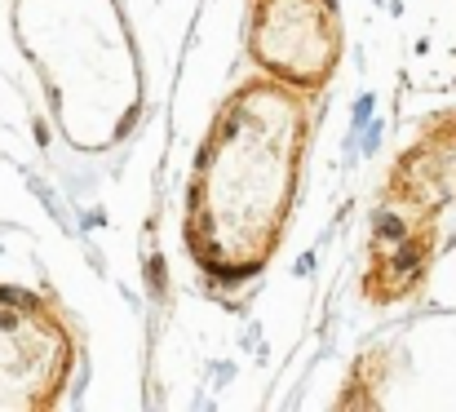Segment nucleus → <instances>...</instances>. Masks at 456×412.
<instances>
[{"label": "nucleus", "instance_id": "nucleus-2", "mask_svg": "<svg viewBox=\"0 0 456 412\" xmlns=\"http://www.w3.org/2000/svg\"><path fill=\"white\" fill-rule=\"evenodd\" d=\"M71 372V342L40 301L0 293V408H49Z\"/></svg>", "mask_w": 456, "mask_h": 412}, {"label": "nucleus", "instance_id": "nucleus-3", "mask_svg": "<svg viewBox=\"0 0 456 412\" xmlns=\"http://www.w3.org/2000/svg\"><path fill=\"white\" fill-rule=\"evenodd\" d=\"M248 49L297 89H315L337 63L332 0H248Z\"/></svg>", "mask_w": 456, "mask_h": 412}, {"label": "nucleus", "instance_id": "nucleus-1", "mask_svg": "<svg viewBox=\"0 0 456 412\" xmlns=\"http://www.w3.org/2000/svg\"><path fill=\"white\" fill-rule=\"evenodd\" d=\"M306 151V106L279 84H244L200 151L190 187V253L204 271L244 280L275 253Z\"/></svg>", "mask_w": 456, "mask_h": 412}]
</instances>
